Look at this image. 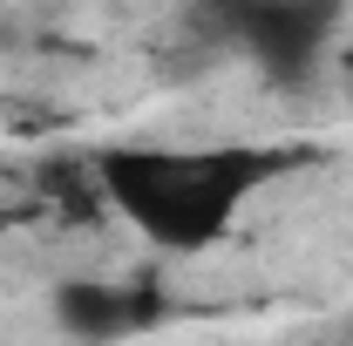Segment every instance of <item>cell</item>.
<instances>
[{"label":"cell","instance_id":"6da1fadb","mask_svg":"<svg viewBox=\"0 0 353 346\" xmlns=\"http://www.w3.org/2000/svg\"><path fill=\"white\" fill-rule=\"evenodd\" d=\"M279 170V156L259 150H163V143H130L102 150L95 176L102 197L130 217L136 231L163 252H204L231 231L238 204Z\"/></svg>","mask_w":353,"mask_h":346},{"label":"cell","instance_id":"7a4b0ae2","mask_svg":"<svg viewBox=\"0 0 353 346\" xmlns=\"http://www.w3.org/2000/svg\"><path fill=\"white\" fill-rule=\"evenodd\" d=\"M211 21L272 82H299L333 41L340 0H211Z\"/></svg>","mask_w":353,"mask_h":346},{"label":"cell","instance_id":"3957f363","mask_svg":"<svg viewBox=\"0 0 353 346\" xmlns=\"http://www.w3.org/2000/svg\"><path fill=\"white\" fill-rule=\"evenodd\" d=\"M61 326L75 333V340H123V333H136L143 319H150V299H136V292H123V285H95V278H82V285H61Z\"/></svg>","mask_w":353,"mask_h":346},{"label":"cell","instance_id":"277c9868","mask_svg":"<svg viewBox=\"0 0 353 346\" xmlns=\"http://www.w3.org/2000/svg\"><path fill=\"white\" fill-rule=\"evenodd\" d=\"M340 75H347V88H353V48H340Z\"/></svg>","mask_w":353,"mask_h":346}]
</instances>
